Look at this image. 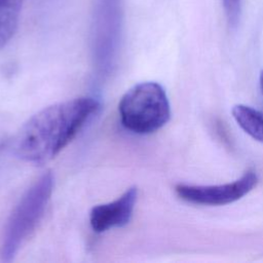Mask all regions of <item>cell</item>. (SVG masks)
<instances>
[{
  "label": "cell",
  "instance_id": "6da1fadb",
  "mask_svg": "<svg viewBox=\"0 0 263 263\" xmlns=\"http://www.w3.org/2000/svg\"><path fill=\"white\" fill-rule=\"evenodd\" d=\"M99 108V101L92 97H79L43 108L15 135V155L34 164L49 161L76 137Z\"/></svg>",
  "mask_w": 263,
  "mask_h": 263
},
{
  "label": "cell",
  "instance_id": "7a4b0ae2",
  "mask_svg": "<svg viewBox=\"0 0 263 263\" xmlns=\"http://www.w3.org/2000/svg\"><path fill=\"white\" fill-rule=\"evenodd\" d=\"M54 185L50 171L42 174L23 194L6 223L0 256L3 261L14 259L21 248L34 233L41 221Z\"/></svg>",
  "mask_w": 263,
  "mask_h": 263
},
{
  "label": "cell",
  "instance_id": "3957f363",
  "mask_svg": "<svg viewBox=\"0 0 263 263\" xmlns=\"http://www.w3.org/2000/svg\"><path fill=\"white\" fill-rule=\"evenodd\" d=\"M124 23L123 0H92L90 55L98 78L106 79L117 65Z\"/></svg>",
  "mask_w": 263,
  "mask_h": 263
},
{
  "label": "cell",
  "instance_id": "277c9868",
  "mask_svg": "<svg viewBox=\"0 0 263 263\" xmlns=\"http://www.w3.org/2000/svg\"><path fill=\"white\" fill-rule=\"evenodd\" d=\"M118 113L124 128L148 135L167 123L171 106L164 88L157 82L146 81L126 90L118 104Z\"/></svg>",
  "mask_w": 263,
  "mask_h": 263
},
{
  "label": "cell",
  "instance_id": "5b68a950",
  "mask_svg": "<svg viewBox=\"0 0 263 263\" xmlns=\"http://www.w3.org/2000/svg\"><path fill=\"white\" fill-rule=\"evenodd\" d=\"M258 182L254 170H248L239 179L226 184L199 186L179 184L175 187L177 195L190 203L202 205H223L234 202L248 194Z\"/></svg>",
  "mask_w": 263,
  "mask_h": 263
},
{
  "label": "cell",
  "instance_id": "8992f818",
  "mask_svg": "<svg viewBox=\"0 0 263 263\" xmlns=\"http://www.w3.org/2000/svg\"><path fill=\"white\" fill-rule=\"evenodd\" d=\"M137 198L138 189L133 186L115 200L93 206L89 213L91 229L102 233L112 228L125 226L132 219Z\"/></svg>",
  "mask_w": 263,
  "mask_h": 263
},
{
  "label": "cell",
  "instance_id": "52a82bcc",
  "mask_svg": "<svg viewBox=\"0 0 263 263\" xmlns=\"http://www.w3.org/2000/svg\"><path fill=\"white\" fill-rule=\"evenodd\" d=\"M25 0H0V49L14 36Z\"/></svg>",
  "mask_w": 263,
  "mask_h": 263
},
{
  "label": "cell",
  "instance_id": "ba28073f",
  "mask_svg": "<svg viewBox=\"0 0 263 263\" xmlns=\"http://www.w3.org/2000/svg\"><path fill=\"white\" fill-rule=\"evenodd\" d=\"M232 116L238 126L254 140L263 143V113L247 105H235Z\"/></svg>",
  "mask_w": 263,
  "mask_h": 263
},
{
  "label": "cell",
  "instance_id": "9c48e42d",
  "mask_svg": "<svg viewBox=\"0 0 263 263\" xmlns=\"http://www.w3.org/2000/svg\"><path fill=\"white\" fill-rule=\"evenodd\" d=\"M227 20L231 26H236L239 20L241 0H222Z\"/></svg>",
  "mask_w": 263,
  "mask_h": 263
},
{
  "label": "cell",
  "instance_id": "30bf717a",
  "mask_svg": "<svg viewBox=\"0 0 263 263\" xmlns=\"http://www.w3.org/2000/svg\"><path fill=\"white\" fill-rule=\"evenodd\" d=\"M259 82H260V88H261V91H262V95H263V69H262V71L260 73Z\"/></svg>",
  "mask_w": 263,
  "mask_h": 263
},
{
  "label": "cell",
  "instance_id": "8fae6325",
  "mask_svg": "<svg viewBox=\"0 0 263 263\" xmlns=\"http://www.w3.org/2000/svg\"><path fill=\"white\" fill-rule=\"evenodd\" d=\"M5 147V140L0 139V151Z\"/></svg>",
  "mask_w": 263,
  "mask_h": 263
}]
</instances>
